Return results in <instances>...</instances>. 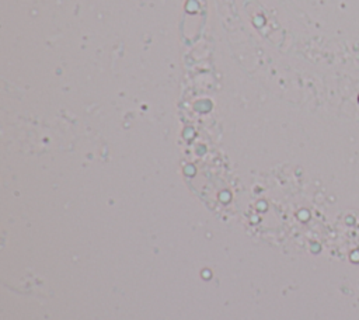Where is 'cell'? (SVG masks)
Returning a JSON list of instances; mask_svg holds the SVG:
<instances>
[{"instance_id": "cell-1", "label": "cell", "mask_w": 359, "mask_h": 320, "mask_svg": "<svg viewBox=\"0 0 359 320\" xmlns=\"http://www.w3.org/2000/svg\"><path fill=\"white\" fill-rule=\"evenodd\" d=\"M358 101H359V97H358Z\"/></svg>"}]
</instances>
